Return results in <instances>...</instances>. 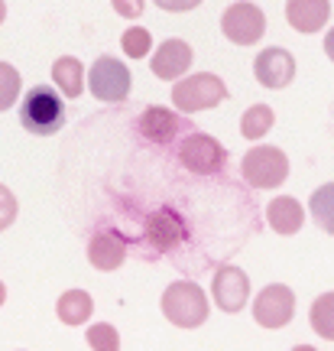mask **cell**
Returning a JSON list of instances; mask_svg holds the SVG:
<instances>
[{
    "label": "cell",
    "mask_w": 334,
    "mask_h": 351,
    "mask_svg": "<svg viewBox=\"0 0 334 351\" xmlns=\"http://www.w3.org/2000/svg\"><path fill=\"white\" fill-rule=\"evenodd\" d=\"M88 345L94 351H120V335L111 322H94L88 328Z\"/></svg>",
    "instance_id": "24"
},
{
    "label": "cell",
    "mask_w": 334,
    "mask_h": 351,
    "mask_svg": "<svg viewBox=\"0 0 334 351\" xmlns=\"http://www.w3.org/2000/svg\"><path fill=\"white\" fill-rule=\"evenodd\" d=\"M309 212L315 218V225L334 234V182H324L322 189H315L309 199Z\"/></svg>",
    "instance_id": "19"
},
{
    "label": "cell",
    "mask_w": 334,
    "mask_h": 351,
    "mask_svg": "<svg viewBox=\"0 0 334 351\" xmlns=\"http://www.w3.org/2000/svg\"><path fill=\"white\" fill-rule=\"evenodd\" d=\"M211 302L205 289L192 280H175L162 293V315L172 322L175 328H198L208 319Z\"/></svg>",
    "instance_id": "2"
},
{
    "label": "cell",
    "mask_w": 334,
    "mask_h": 351,
    "mask_svg": "<svg viewBox=\"0 0 334 351\" xmlns=\"http://www.w3.org/2000/svg\"><path fill=\"white\" fill-rule=\"evenodd\" d=\"M55 313H59L65 326H85L91 313H94V302H91L85 289H65L59 302H55Z\"/></svg>",
    "instance_id": "17"
},
{
    "label": "cell",
    "mask_w": 334,
    "mask_h": 351,
    "mask_svg": "<svg viewBox=\"0 0 334 351\" xmlns=\"http://www.w3.org/2000/svg\"><path fill=\"white\" fill-rule=\"evenodd\" d=\"M146 241L156 247V251H169L175 244H182V241H185V225H182V218H179L172 208L153 212L146 221Z\"/></svg>",
    "instance_id": "14"
},
{
    "label": "cell",
    "mask_w": 334,
    "mask_h": 351,
    "mask_svg": "<svg viewBox=\"0 0 334 351\" xmlns=\"http://www.w3.org/2000/svg\"><path fill=\"white\" fill-rule=\"evenodd\" d=\"M192 69V46L185 39H166L159 49L153 52V75L162 82H175Z\"/></svg>",
    "instance_id": "11"
},
{
    "label": "cell",
    "mask_w": 334,
    "mask_h": 351,
    "mask_svg": "<svg viewBox=\"0 0 334 351\" xmlns=\"http://www.w3.org/2000/svg\"><path fill=\"white\" fill-rule=\"evenodd\" d=\"M324 52H328V59L334 62V26L328 29V36H324Z\"/></svg>",
    "instance_id": "28"
},
{
    "label": "cell",
    "mask_w": 334,
    "mask_h": 351,
    "mask_svg": "<svg viewBox=\"0 0 334 351\" xmlns=\"http://www.w3.org/2000/svg\"><path fill=\"white\" fill-rule=\"evenodd\" d=\"M292 351H318V348H311V345H296Z\"/></svg>",
    "instance_id": "29"
},
{
    "label": "cell",
    "mask_w": 334,
    "mask_h": 351,
    "mask_svg": "<svg viewBox=\"0 0 334 351\" xmlns=\"http://www.w3.org/2000/svg\"><path fill=\"white\" fill-rule=\"evenodd\" d=\"M153 3L166 13H188V10H195L201 0H153Z\"/></svg>",
    "instance_id": "27"
},
{
    "label": "cell",
    "mask_w": 334,
    "mask_h": 351,
    "mask_svg": "<svg viewBox=\"0 0 334 351\" xmlns=\"http://www.w3.org/2000/svg\"><path fill=\"white\" fill-rule=\"evenodd\" d=\"M88 261L94 270H117L127 261V244L114 231H98L88 244Z\"/></svg>",
    "instance_id": "15"
},
{
    "label": "cell",
    "mask_w": 334,
    "mask_h": 351,
    "mask_svg": "<svg viewBox=\"0 0 334 351\" xmlns=\"http://www.w3.org/2000/svg\"><path fill=\"white\" fill-rule=\"evenodd\" d=\"M272 121H276V114H272L270 104H253L240 117V134L247 140H260L272 130Z\"/></svg>",
    "instance_id": "20"
},
{
    "label": "cell",
    "mask_w": 334,
    "mask_h": 351,
    "mask_svg": "<svg viewBox=\"0 0 334 351\" xmlns=\"http://www.w3.org/2000/svg\"><path fill=\"white\" fill-rule=\"evenodd\" d=\"M20 98V72L10 62H0V111L13 108Z\"/></svg>",
    "instance_id": "23"
},
{
    "label": "cell",
    "mask_w": 334,
    "mask_h": 351,
    "mask_svg": "<svg viewBox=\"0 0 334 351\" xmlns=\"http://www.w3.org/2000/svg\"><path fill=\"white\" fill-rule=\"evenodd\" d=\"M20 124L33 137H52L65 127V101L49 85L29 88L20 101Z\"/></svg>",
    "instance_id": "1"
},
{
    "label": "cell",
    "mask_w": 334,
    "mask_h": 351,
    "mask_svg": "<svg viewBox=\"0 0 334 351\" xmlns=\"http://www.w3.org/2000/svg\"><path fill=\"white\" fill-rule=\"evenodd\" d=\"M179 127H182L179 114H175L172 108H162V104H153V108H146V111L136 117L140 137L149 140V143H159V147L172 143L175 134H179Z\"/></svg>",
    "instance_id": "12"
},
{
    "label": "cell",
    "mask_w": 334,
    "mask_h": 351,
    "mask_svg": "<svg viewBox=\"0 0 334 351\" xmlns=\"http://www.w3.org/2000/svg\"><path fill=\"white\" fill-rule=\"evenodd\" d=\"M253 75L260 82L263 88H285L292 78H296V59H292V52L283 49V46H270V49H263L257 56V62H253Z\"/></svg>",
    "instance_id": "10"
},
{
    "label": "cell",
    "mask_w": 334,
    "mask_h": 351,
    "mask_svg": "<svg viewBox=\"0 0 334 351\" xmlns=\"http://www.w3.org/2000/svg\"><path fill=\"white\" fill-rule=\"evenodd\" d=\"M227 98V85L211 72H198V75L179 78L172 88V101L175 111L182 114H195V111H211Z\"/></svg>",
    "instance_id": "3"
},
{
    "label": "cell",
    "mask_w": 334,
    "mask_h": 351,
    "mask_svg": "<svg viewBox=\"0 0 334 351\" xmlns=\"http://www.w3.org/2000/svg\"><path fill=\"white\" fill-rule=\"evenodd\" d=\"M120 46H124V56H130V59H146L149 49H153V36L143 26H130L120 36Z\"/></svg>",
    "instance_id": "22"
},
{
    "label": "cell",
    "mask_w": 334,
    "mask_h": 351,
    "mask_svg": "<svg viewBox=\"0 0 334 351\" xmlns=\"http://www.w3.org/2000/svg\"><path fill=\"white\" fill-rule=\"evenodd\" d=\"M3 16H7V3L0 0V23H3Z\"/></svg>",
    "instance_id": "30"
},
{
    "label": "cell",
    "mask_w": 334,
    "mask_h": 351,
    "mask_svg": "<svg viewBox=\"0 0 334 351\" xmlns=\"http://www.w3.org/2000/svg\"><path fill=\"white\" fill-rule=\"evenodd\" d=\"M311 328L322 335L324 341H334V293H322L311 302Z\"/></svg>",
    "instance_id": "21"
},
{
    "label": "cell",
    "mask_w": 334,
    "mask_h": 351,
    "mask_svg": "<svg viewBox=\"0 0 334 351\" xmlns=\"http://www.w3.org/2000/svg\"><path fill=\"white\" fill-rule=\"evenodd\" d=\"M179 160H182V166L188 173L214 176L227 166V150L214 137H208V134H188L179 143Z\"/></svg>",
    "instance_id": "7"
},
{
    "label": "cell",
    "mask_w": 334,
    "mask_h": 351,
    "mask_svg": "<svg viewBox=\"0 0 334 351\" xmlns=\"http://www.w3.org/2000/svg\"><path fill=\"white\" fill-rule=\"evenodd\" d=\"M3 300H7V287L0 283V306H3Z\"/></svg>",
    "instance_id": "31"
},
{
    "label": "cell",
    "mask_w": 334,
    "mask_h": 351,
    "mask_svg": "<svg viewBox=\"0 0 334 351\" xmlns=\"http://www.w3.org/2000/svg\"><path fill=\"white\" fill-rule=\"evenodd\" d=\"M88 88H91L94 98L107 101V104L127 101V95H130V69L114 56H101L88 72Z\"/></svg>",
    "instance_id": "6"
},
{
    "label": "cell",
    "mask_w": 334,
    "mask_h": 351,
    "mask_svg": "<svg viewBox=\"0 0 334 351\" xmlns=\"http://www.w3.org/2000/svg\"><path fill=\"white\" fill-rule=\"evenodd\" d=\"M111 7L120 13L124 20H136V16H143V7H146V3H143V0H111Z\"/></svg>",
    "instance_id": "26"
},
{
    "label": "cell",
    "mask_w": 334,
    "mask_h": 351,
    "mask_svg": "<svg viewBox=\"0 0 334 351\" xmlns=\"http://www.w3.org/2000/svg\"><path fill=\"white\" fill-rule=\"evenodd\" d=\"M240 173L253 189H276L289 179V156L279 147H253L244 156Z\"/></svg>",
    "instance_id": "4"
},
{
    "label": "cell",
    "mask_w": 334,
    "mask_h": 351,
    "mask_svg": "<svg viewBox=\"0 0 334 351\" xmlns=\"http://www.w3.org/2000/svg\"><path fill=\"white\" fill-rule=\"evenodd\" d=\"M296 315V293L285 283H270L253 300V319L260 328H283Z\"/></svg>",
    "instance_id": "8"
},
{
    "label": "cell",
    "mask_w": 334,
    "mask_h": 351,
    "mask_svg": "<svg viewBox=\"0 0 334 351\" xmlns=\"http://www.w3.org/2000/svg\"><path fill=\"white\" fill-rule=\"evenodd\" d=\"M221 33L234 46H253V43H260L263 33H266V16L257 3H250V0H237L231 3L227 10L221 13Z\"/></svg>",
    "instance_id": "5"
},
{
    "label": "cell",
    "mask_w": 334,
    "mask_h": 351,
    "mask_svg": "<svg viewBox=\"0 0 334 351\" xmlns=\"http://www.w3.org/2000/svg\"><path fill=\"white\" fill-rule=\"evenodd\" d=\"M266 221H270V228L276 234H296L298 228L305 225V208H302V202L292 199V195H279V199L270 202Z\"/></svg>",
    "instance_id": "16"
},
{
    "label": "cell",
    "mask_w": 334,
    "mask_h": 351,
    "mask_svg": "<svg viewBox=\"0 0 334 351\" xmlns=\"http://www.w3.org/2000/svg\"><path fill=\"white\" fill-rule=\"evenodd\" d=\"M285 16H289V26L298 33H318L331 20V0H289Z\"/></svg>",
    "instance_id": "13"
},
{
    "label": "cell",
    "mask_w": 334,
    "mask_h": 351,
    "mask_svg": "<svg viewBox=\"0 0 334 351\" xmlns=\"http://www.w3.org/2000/svg\"><path fill=\"white\" fill-rule=\"evenodd\" d=\"M52 82L59 85L65 98H78L85 91V65L78 62L75 56H62L52 65Z\"/></svg>",
    "instance_id": "18"
},
{
    "label": "cell",
    "mask_w": 334,
    "mask_h": 351,
    "mask_svg": "<svg viewBox=\"0 0 334 351\" xmlns=\"http://www.w3.org/2000/svg\"><path fill=\"white\" fill-rule=\"evenodd\" d=\"M211 296L224 313H240L250 300V276L234 263H221L211 283Z\"/></svg>",
    "instance_id": "9"
},
{
    "label": "cell",
    "mask_w": 334,
    "mask_h": 351,
    "mask_svg": "<svg viewBox=\"0 0 334 351\" xmlns=\"http://www.w3.org/2000/svg\"><path fill=\"white\" fill-rule=\"evenodd\" d=\"M16 212H20V205L13 199V192L0 182V231H7L16 221Z\"/></svg>",
    "instance_id": "25"
}]
</instances>
